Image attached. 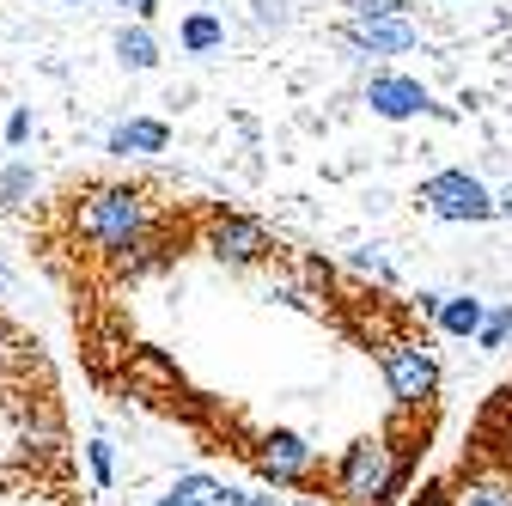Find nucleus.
I'll use <instances>...</instances> for the list:
<instances>
[{
    "mask_svg": "<svg viewBox=\"0 0 512 506\" xmlns=\"http://www.w3.org/2000/svg\"><path fill=\"white\" fill-rule=\"evenodd\" d=\"M74 232L92 257L116 263V275L159 263V202L141 183H92L86 196H74Z\"/></svg>",
    "mask_w": 512,
    "mask_h": 506,
    "instance_id": "obj_1",
    "label": "nucleus"
},
{
    "mask_svg": "<svg viewBox=\"0 0 512 506\" xmlns=\"http://www.w3.org/2000/svg\"><path fill=\"white\" fill-rule=\"evenodd\" d=\"M409 476H415L409 446H397L391 433H366L336 458L330 494H336V506H391L409 488Z\"/></svg>",
    "mask_w": 512,
    "mask_h": 506,
    "instance_id": "obj_2",
    "label": "nucleus"
},
{
    "mask_svg": "<svg viewBox=\"0 0 512 506\" xmlns=\"http://www.w3.org/2000/svg\"><path fill=\"white\" fill-rule=\"evenodd\" d=\"M415 202H421V214H433L445 226H488V220H500L494 214V189L476 171H464V165L427 171L421 189H415Z\"/></svg>",
    "mask_w": 512,
    "mask_h": 506,
    "instance_id": "obj_3",
    "label": "nucleus"
},
{
    "mask_svg": "<svg viewBox=\"0 0 512 506\" xmlns=\"http://www.w3.org/2000/svg\"><path fill=\"white\" fill-rule=\"evenodd\" d=\"M378 372H384V391H391L397 409H427L439 397V354L415 336H397L378 348Z\"/></svg>",
    "mask_w": 512,
    "mask_h": 506,
    "instance_id": "obj_4",
    "label": "nucleus"
},
{
    "mask_svg": "<svg viewBox=\"0 0 512 506\" xmlns=\"http://www.w3.org/2000/svg\"><path fill=\"white\" fill-rule=\"evenodd\" d=\"M202 250L220 263V269H263L275 263V232L256 220V214H208L202 226Z\"/></svg>",
    "mask_w": 512,
    "mask_h": 506,
    "instance_id": "obj_5",
    "label": "nucleus"
},
{
    "mask_svg": "<svg viewBox=\"0 0 512 506\" xmlns=\"http://www.w3.org/2000/svg\"><path fill=\"white\" fill-rule=\"evenodd\" d=\"M250 464H256V476H263L269 488H305L317 470H324V452H317L305 433H293V427H269V433H256Z\"/></svg>",
    "mask_w": 512,
    "mask_h": 506,
    "instance_id": "obj_6",
    "label": "nucleus"
},
{
    "mask_svg": "<svg viewBox=\"0 0 512 506\" xmlns=\"http://www.w3.org/2000/svg\"><path fill=\"white\" fill-rule=\"evenodd\" d=\"M366 110L378 116V122H415V116H433V122H452V110H445L415 74H372L366 80Z\"/></svg>",
    "mask_w": 512,
    "mask_h": 506,
    "instance_id": "obj_7",
    "label": "nucleus"
},
{
    "mask_svg": "<svg viewBox=\"0 0 512 506\" xmlns=\"http://www.w3.org/2000/svg\"><path fill=\"white\" fill-rule=\"evenodd\" d=\"M342 43L354 55H415L421 49V31H415L409 13H397V19H348L342 25Z\"/></svg>",
    "mask_w": 512,
    "mask_h": 506,
    "instance_id": "obj_8",
    "label": "nucleus"
},
{
    "mask_svg": "<svg viewBox=\"0 0 512 506\" xmlns=\"http://www.w3.org/2000/svg\"><path fill=\"white\" fill-rule=\"evenodd\" d=\"M165 147H171V129H165L159 116H128V122H116V129L104 135V153L110 159H153Z\"/></svg>",
    "mask_w": 512,
    "mask_h": 506,
    "instance_id": "obj_9",
    "label": "nucleus"
},
{
    "mask_svg": "<svg viewBox=\"0 0 512 506\" xmlns=\"http://www.w3.org/2000/svg\"><path fill=\"white\" fill-rule=\"evenodd\" d=\"M482 318H488V299H476V293H445L439 311H433V324H439L445 336H458V342H476Z\"/></svg>",
    "mask_w": 512,
    "mask_h": 506,
    "instance_id": "obj_10",
    "label": "nucleus"
},
{
    "mask_svg": "<svg viewBox=\"0 0 512 506\" xmlns=\"http://www.w3.org/2000/svg\"><path fill=\"white\" fill-rule=\"evenodd\" d=\"M452 506H512V476L506 470H470L452 488Z\"/></svg>",
    "mask_w": 512,
    "mask_h": 506,
    "instance_id": "obj_11",
    "label": "nucleus"
},
{
    "mask_svg": "<svg viewBox=\"0 0 512 506\" xmlns=\"http://www.w3.org/2000/svg\"><path fill=\"white\" fill-rule=\"evenodd\" d=\"M177 43H183V55H220L226 49V19L220 13H183V25H177Z\"/></svg>",
    "mask_w": 512,
    "mask_h": 506,
    "instance_id": "obj_12",
    "label": "nucleus"
},
{
    "mask_svg": "<svg viewBox=\"0 0 512 506\" xmlns=\"http://www.w3.org/2000/svg\"><path fill=\"white\" fill-rule=\"evenodd\" d=\"M116 61H122L128 74H153V68H159V37H153L141 19L122 25V31H116Z\"/></svg>",
    "mask_w": 512,
    "mask_h": 506,
    "instance_id": "obj_13",
    "label": "nucleus"
},
{
    "mask_svg": "<svg viewBox=\"0 0 512 506\" xmlns=\"http://www.w3.org/2000/svg\"><path fill=\"white\" fill-rule=\"evenodd\" d=\"M269 299L293 305V311H311V318H324V281H317V269L305 275H275L269 281Z\"/></svg>",
    "mask_w": 512,
    "mask_h": 506,
    "instance_id": "obj_14",
    "label": "nucleus"
},
{
    "mask_svg": "<svg viewBox=\"0 0 512 506\" xmlns=\"http://www.w3.org/2000/svg\"><path fill=\"white\" fill-rule=\"evenodd\" d=\"M31 189H37V171H31L25 159H13L7 171H0V202H7V208H19V202H31Z\"/></svg>",
    "mask_w": 512,
    "mask_h": 506,
    "instance_id": "obj_15",
    "label": "nucleus"
},
{
    "mask_svg": "<svg viewBox=\"0 0 512 506\" xmlns=\"http://www.w3.org/2000/svg\"><path fill=\"white\" fill-rule=\"evenodd\" d=\"M86 464H92V482H98V488H116V446H110L104 433L86 439Z\"/></svg>",
    "mask_w": 512,
    "mask_h": 506,
    "instance_id": "obj_16",
    "label": "nucleus"
},
{
    "mask_svg": "<svg viewBox=\"0 0 512 506\" xmlns=\"http://www.w3.org/2000/svg\"><path fill=\"white\" fill-rule=\"evenodd\" d=\"M512 342V305H488V318H482V330H476V348H506Z\"/></svg>",
    "mask_w": 512,
    "mask_h": 506,
    "instance_id": "obj_17",
    "label": "nucleus"
},
{
    "mask_svg": "<svg viewBox=\"0 0 512 506\" xmlns=\"http://www.w3.org/2000/svg\"><path fill=\"white\" fill-rule=\"evenodd\" d=\"M415 13V0H348V19H397Z\"/></svg>",
    "mask_w": 512,
    "mask_h": 506,
    "instance_id": "obj_18",
    "label": "nucleus"
},
{
    "mask_svg": "<svg viewBox=\"0 0 512 506\" xmlns=\"http://www.w3.org/2000/svg\"><path fill=\"white\" fill-rule=\"evenodd\" d=\"M348 263H354V275H366V281H384V287H391V281H397V269H391V263H384V257H378V250H372V244H366V250H354V257H348Z\"/></svg>",
    "mask_w": 512,
    "mask_h": 506,
    "instance_id": "obj_19",
    "label": "nucleus"
},
{
    "mask_svg": "<svg viewBox=\"0 0 512 506\" xmlns=\"http://www.w3.org/2000/svg\"><path fill=\"white\" fill-rule=\"evenodd\" d=\"M37 135V116H31V104H19L13 116H7V147H25Z\"/></svg>",
    "mask_w": 512,
    "mask_h": 506,
    "instance_id": "obj_20",
    "label": "nucleus"
},
{
    "mask_svg": "<svg viewBox=\"0 0 512 506\" xmlns=\"http://www.w3.org/2000/svg\"><path fill=\"white\" fill-rule=\"evenodd\" d=\"M116 7H128V13H135V19H141V25H147V19H153V13H159V0H116Z\"/></svg>",
    "mask_w": 512,
    "mask_h": 506,
    "instance_id": "obj_21",
    "label": "nucleus"
},
{
    "mask_svg": "<svg viewBox=\"0 0 512 506\" xmlns=\"http://www.w3.org/2000/svg\"><path fill=\"white\" fill-rule=\"evenodd\" d=\"M494 214H500V220H512V183H500V189H494Z\"/></svg>",
    "mask_w": 512,
    "mask_h": 506,
    "instance_id": "obj_22",
    "label": "nucleus"
},
{
    "mask_svg": "<svg viewBox=\"0 0 512 506\" xmlns=\"http://www.w3.org/2000/svg\"><path fill=\"white\" fill-rule=\"evenodd\" d=\"M439 299H445V293H433V287H427V293H415V311H421V318H433Z\"/></svg>",
    "mask_w": 512,
    "mask_h": 506,
    "instance_id": "obj_23",
    "label": "nucleus"
},
{
    "mask_svg": "<svg viewBox=\"0 0 512 506\" xmlns=\"http://www.w3.org/2000/svg\"><path fill=\"white\" fill-rule=\"evenodd\" d=\"M415 506H452V488H427V494H421Z\"/></svg>",
    "mask_w": 512,
    "mask_h": 506,
    "instance_id": "obj_24",
    "label": "nucleus"
},
{
    "mask_svg": "<svg viewBox=\"0 0 512 506\" xmlns=\"http://www.w3.org/2000/svg\"><path fill=\"white\" fill-rule=\"evenodd\" d=\"M55 7H86V0H55Z\"/></svg>",
    "mask_w": 512,
    "mask_h": 506,
    "instance_id": "obj_25",
    "label": "nucleus"
},
{
    "mask_svg": "<svg viewBox=\"0 0 512 506\" xmlns=\"http://www.w3.org/2000/svg\"><path fill=\"white\" fill-rule=\"evenodd\" d=\"M433 7H464V0H433Z\"/></svg>",
    "mask_w": 512,
    "mask_h": 506,
    "instance_id": "obj_26",
    "label": "nucleus"
},
{
    "mask_svg": "<svg viewBox=\"0 0 512 506\" xmlns=\"http://www.w3.org/2000/svg\"><path fill=\"white\" fill-rule=\"evenodd\" d=\"M153 506H177V500H171V494H159V500H153Z\"/></svg>",
    "mask_w": 512,
    "mask_h": 506,
    "instance_id": "obj_27",
    "label": "nucleus"
},
{
    "mask_svg": "<svg viewBox=\"0 0 512 506\" xmlns=\"http://www.w3.org/2000/svg\"><path fill=\"white\" fill-rule=\"evenodd\" d=\"M171 500H177V494H171ZM177 506H196V500H177Z\"/></svg>",
    "mask_w": 512,
    "mask_h": 506,
    "instance_id": "obj_28",
    "label": "nucleus"
},
{
    "mask_svg": "<svg viewBox=\"0 0 512 506\" xmlns=\"http://www.w3.org/2000/svg\"><path fill=\"white\" fill-rule=\"evenodd\" d=\"M0 293H7V275H0Z\"/></svg>",
    "mask_w": 512,
    "mask_h": 506,
    "instance_id": "obj_29",
    "label": "nucleus"
}]
</instances>
